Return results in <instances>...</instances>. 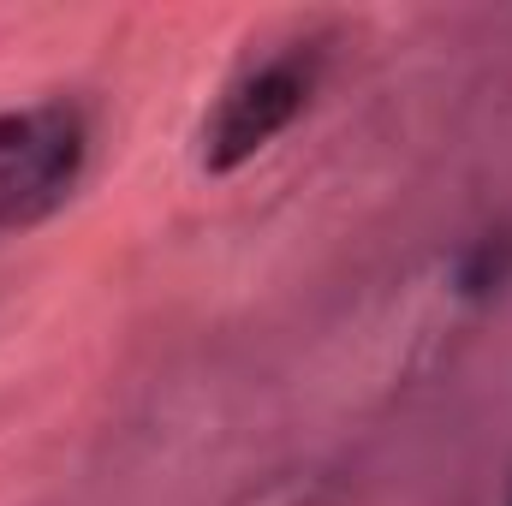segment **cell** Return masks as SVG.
<instances>
[{
  "label": "cell",
  "mask_w": 512,
  "mask_h": 506,
  "mask_svg": "<svg viewBox=\"0 0 512 506\" xmlns=\"http://www.w3.org/2000/svg\"><path fill=\"white\" fill-rule=\"evenodd\" d=\"M90 131L66 102L0 108V233H24L48 221L72 185L84 179Z\"/></svg>",
  "instance_id": "1"
},
{
  "label": "cell",
  "mask_w": 512,
  "mask_h": 506,
  "mask_svg": "<svg viewBox=\"0 0 512 506\" xmlns=\"http://www.w3.org/2000/svg\"><path fill=\"white\" fill-rule=\"evenodd\" d=\"M310 84H316V66L304 54H274L251 66L215 108V120L203 126V167L209 173H233L245 167L256 149H268L280 131L292 126L310 102Z\"/></svg>",
  "instance_id": "2"
},
{
  "label": "cell",
  "mask_w": 512,
  "mask_h": 506,
  "mask_svg": "<svg viewBox=\"0 0 512 506\" xmlns=\"http://www.w3.org/2000/svg\"><path fill=\"white\" fill-rule=\"evenodd\" d=\"M507 274H512V245L507 239H495V245L483 239L477 251L459 262V292H465V298H489V292L507 286Z\"/></svg>",
  "instance_id": "3"
}]
</instances>
